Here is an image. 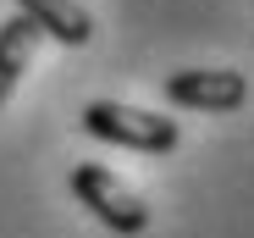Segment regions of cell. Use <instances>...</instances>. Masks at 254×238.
<instances>
[{"mask_svg":"<svg viewBox=\"0 0 254 238\" xmlns=\"http://www.w3.org/2000/svg\"><path fill=\"white\" fill-rule=\"evenodd\" d=\"M83 133H94L100 144H116V150H138V155L177 150V122L172 116H155L144 105H122V100H94L83 111Z\"/></svg>","mask_w":254,"mask_h":238,"instance_id":"obj_1","label":"cell"},{"mask_svg":"<svg viewBox=\"0 0 254 238\" xmlns=\"http://www.w3.org/2000/svg\"><path fill=\"white\" fill-rule=\"evenodd\" d=\"M72 194H77V205H89L94 222H105L111 233L122 238H133L149 227V205H144V194L133 183H122L111 166H72Z\"/></svg>","mask_w":254,"mask_h":238,"instance_id":"obj_2","label":"cell"},{"mask_svg":"<svg viewBox=\"0 0 254 238\" xmlns=\"http://www.w3.org/2000/svg\"><path fill=\"white\" fill-rule=\"evenodd\" d=\"M166 100L183 105V111H238L249 100V83L243 72H227V67H188V72H172L166 78Z\"/></svg>","mask_w":254,"mask_h":238,"instance_id":"obj_3","label":"cell"},{"mask_svg":"<svg viewBox=\"0 0 254 238\" xmlns=\"http://www.w3.org/2000/svg\"><path fill=\"white\" fill-rule=\"evenodd\" d=\"M17 17H28L39 33L61 39V45H89L94 39V17L77 6V0H17Z\"/></svg>","mask_w":254,"mask_h":238,"instance_id":"obj_4","label":"cell"},{"mask_svg":"<svg viewBox=\"0 0 254 238\" xmlns=\"http://www.w3.org/2000/svg\"><path fill=\"white\" fill-rule=\"evenodd\" d=\"M39 33L28 17H11V22H0V105L11 100V89L22 83V72L33 67V50H39Z\"/></svg>","mask_w":254,"mask_h":238,"instance_id":"obj_5","label":"cell"}]
</instances>
